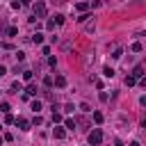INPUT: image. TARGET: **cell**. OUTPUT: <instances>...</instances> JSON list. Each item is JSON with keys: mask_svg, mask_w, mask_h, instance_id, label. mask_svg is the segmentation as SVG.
I'll return each instance as SVG.
<instances>
[{"mask_svg": "<svg viewBox=\"0 0 146 146\" xmlns=\"http://www.w3.org/2000/svg\"><path fill=\"white\" fill-rule=\"evenodd\" d=\"M100 141H103V130H100V128H94V130L89 132V144H91V146H98Z\"/></svg>", "mask_w": 146, "mask_h": 146, "instance_id": "cell-1", "label": "cell"}, {"mask_svg": "<svg viewBox=\"0 0 146 146\" xmlns=\"http://www.w3.org/2000/svg\"><path fill=\"white\" fill-rule=\"evenodd\" d=\"M32 11H34V18H43L46 16V5L43 2H34L32 5Z\"/></svg>", "mask_w": 146, "mask_h": 146, "instance_id": "cell-2", "label": "cell"}, {"mask_svg": "<svg viewBox=\"0 0 146 146\" xmlns=\"http://www.w3.org/2000/svg\"><path fill=\"white\" fill-rule=\"evenodd\" d=\"M16 125H18L21 130H30V121H27V119H23V116H21V119H16Z\"/></svg>", "mask_w": 146, "mask_h": 146, "instance_id": "cell-3", "label": "cell"}, {"mask_svg": "<svg viewBox=\"0 0 146 146\" xmlns=\"http://www.w3.org/2000/svg\"><path fill=\"white\" fill-rule=\"evenodd\" d=\"M52 135H55L57 139H64V137H66V130H64V128H55V130H52Z\"/></svg>", "mask_w": 146, "mask_h": 146, "instance_id": "cell-4", "label": "cell"}, {"mask_svg": "<svg viewBox=\"0 0 146 146\" xmlns=\"http://www.w3.org/2000/svg\"><path fill=\"white\" fill-rule=\"evenodd\" d=\"M66 84V78L64 75H55V87H64Z\"/></svg>", "mask_w": 146, "mask_h": 146, "instance_id": "cell-5", "label": "cell"}, {"mask_svg": "<svg viewBox=\"0 0 146 146\" xmlns=\"http://www.w3.org/2000/svg\"><path fill=\"white\" fill-rule=\"evenodd\" d=\"M32 41H34L36 46H39V43H43V34H41V32H36V34H32Z\"/></svg>", "mask_w": 146, "mask_h": 146, "instance_id": "cell-6", "label": "cell"}, {"mask_svg": "<svg viewBox=\"0 0 146 146\" xmlns=\"http://www.w3.org/2000/svg\"><path fill=\"white\" fill-rule=\"evenodd\" d=\"M75 9H78V11H87V9H89V2H78Z\"/></svg>", "mask_w": 146, "mask_h": 146, "instance_id": "cell-7", "label": "cell"}, {"mask_svg": "<svg viewBox=\"0 0 146 146\" xmlns=\"http://www.w3.org/2000/svg\"><path fill=\"white\" fill-rule=\"evenodd\" d=\"M36 84H27V96H36Z\"/></svg>", "mask_w": 146, "mask_h": 146, "instance_id": "cell-8", "label": "cell"}, {"mask_svg": "<svg viewBox=\"0 0 146 146\" xmlns=\"http://www.w3.org/2000/svg\"><path fill=\"white\" fill-rule=\"evenodd\" d=\"M103 75H105V78H112V75H114V68L105 66V68H103Z\"/></svg>", "mask_w": 146, "mask_h": 146, "instance_id": "cell-9", "label": "cell"}, {"mask_svg": "<svg viewBox=\"0 0 146 146\" xmlns=\"http://www.w3.org/2000/svg\"><path fill=\"white\" fill-rule=\"evenodd\" d=\"M64 125H66L68 130H73V128H75V119H66V121H64Z\"/></svg>", "mask_w": 146, "mask_h": 146, "instance_id": "cell-10", "label": "cell"}, {"mask_svg": "<svg viewBox=\"0 0 146 146\" xmlns=\"http://www.w3.org/2000/svg\"><path fill=\"white\" fill-rule=\"evenodd\" d=\"M135 82H137V78H135V75H128V78H125V84H128V87H132Z\"/></svg>", "mask_w": 146, "mask_h": 146, "instance_id": "cell-11", "label": "cell"}, {"mask_svg": "<svg viewBox=\"0 0 146 146\" xmlns=\"http://www.w3.org/2000/svg\"><path fill=\"white\" fill-rule=\"evenodd\" d=\"M62 121V114L59 112H52V123H59Z\"/></svg>", "mask_w": 146, "mask_h": 146, "instance_id": "cell-12", "label": "cell"}, {"mask_svg": "<svg viewBox=\"0 0 146 146\" xmlns=\"http://www.w3.org/2000/svg\"><path fill=\"white\" fill-rule=\"evenodd\" d=\"M94 121H96V123H103V114H100V112H94Z\"/></svg>", "mask_w": 146, "mask_h": 146, "instance_id": "cell-13", "label": "cell"}, {"mask_svg": "<svg viewBox=\"0 0 146 146\" xmlns=\"http://www.w3.org/2000/svg\"><path fill=\"white\" fill-rule=\"evenodd\" d=\"M62 23H64V16L57 14V16H55V25H62Z\"/></svg>", "mask_w": 146, "mask_h": 146, "instance_id": "cell-14", "label": "cell"}, {"mask_svg": "<svg viewBox=\"0 0 146 146\" xmlns=\"http://www.w3.org/2000/svg\"><path fill=\"white\" fill-rule=\"evenodd\" d=\"M11 91L18 94V91H21V82H11Z\"/></svg>", "mask_w": 146, "mask_h": 146, "instance_id": "cell-15", "label": "cell"}, {"mask_svg": "<svg viewBox=\"0 0 146 146\" xmlns=\"http://www.w3.org/2000/svg\"><path fill=\"white\" fill-rule=\"evenodd\" d=\"M16 32H18L16 27H9V30H7V36H16Z\"/></svg>", "mask_w": 146, "mask_h": 146, "instance_id": "cell-16", "label": "cell"}, {"mask_svg": "<svg viewBox=\"0 0 146 146\" xmlns=\"http://www.w3.org/2000/svg\"><path fill=\"white\" fill-rule=\"evenodd\" d=\"M23 80H32V71H23Z\"/></svg>", "mask_w": 146, "mask_h": 146, "instance_id": "cell-17", "label": "cell"}, {"mask_svg": "<svg viewBox=\"0 0 146 146\" xmlns=\"http://www.w3.org/2000/svg\"><path fill=\"white\" fill-rule=\"evenodd\" d=\"M32 110H34V112H39V110H41V103H39V100H34V103H32Z\"/></svg>", "mask_w": 146, "mask_h": 146, "instance_id": "cell-18", "label": "cell"}, {"mask_svg": "<svg viewBox=\"0 0 146 146\" xmlns=\"http://www.w3.org/2000/svg\"><path fill=\"white\" fill-rule=\"evenodd\" d=\"M132 50H135V52H139V50H141V43H139V41H137V43H132Z\"/></svg>", "mask_w": 146, "mask_h": 146, "instance_id": "cell-19", "label": "cell"}, {"mask_svg": "<svg viewBox=\"0 0 146 146\" xmlns=\"http://www.w3.org/2000/svg\"><path fill=\"white\" fill-rule=\"evenodd\" d=\"M0 112H9V103H2L0 105Z\"/></svg>", "mask_w": 146, "mask_h": 146, "instance_id": "cell-20", "label": "cell"}, {"mask_svg": "<svg viewBox=\"0 0 146 146\" xmlns=\"http://www.w3.org/2000/svg\"><path fill=\"white\" fill-rule=\"evenodd\" d=\"M5 73H7V68H5V66H2V64H0V78H2V75H5Z\"/></svg>", "mask_w": 146, "mask_h": 146, "instance_id": "cell-21", "label": "cell"}, {"mask_svg": "<svg viewBox=\"0 0 146 146\" xmlns=\"http://www.w3.org/2000/svg\"><path fill=\"white\" fill-rule=\"evenodd\" d=\"M139 82H141V87H146V78H141V80H139Z\"/></svg>", "mask_w": 146, "mask_h": 146, "instance_id": "cell-22", "label": "cell"}, {"mask_svg": "<svg viewBox=\"0 0 146 146\" xmlns=\"http://www.w3.org/2000/svg\"><path fill=\"white\" fill-rule=\"evenodd\" d=\"M141 105H144V107H146V96H141Z\"/></svg>", "mask_w": 146, "mask_h": 146, "instance_id": "cell-23", "label": "cell"}, {"mask_svg": "<svg viewBox=\"0 0 146 146\" xmlns=\"http://www.w3.org/2000/svg\"><path fill=\"white\" fill-rule=\"evenodd\" d=\"M141 125H144V128H146V116H144V119H141Z\"/></svg>", "mask_w": 146, "mask_h": 146, "instance_id": "cell-24", "label": "cell"}, {"mask_svg": "<svg viewBox=\"0 0 146 146\" xmlns=\"http://www.w3.org/2000/svg\"><path fill=\"white\" fill-rule=\"evenodd\" d=\"M128 146H139V144H137V141H130V144H128Z\"/></svg>", "mask_w": 146, "mask_h": 146, "instance_id": "cell-25", "label": "cell"}, {"mask_svg": "<svg viewBox=\"0 0 146 146\" xmlns=\"http://www.w3.org/2000/svg\"><path fill=\"white\" fill-rule=\"evenodd\" d=\"M114 146H123V144H121V141H114Z\"/></svg>", "mask_w": 146, "mask_h": 146, "instance_id": "cell-26", "label": "cell"}, {"mask_svg": "<svg viewBox=\"0 0 146 146\" xmlns=\"http://www.w3.org/2000/svg\"><path fill=\"white\" fill-rule=\"evenodd\" d=\"M0 128H2V125H0Z\"/></svg>", "mask_w": 146, "mask_h": 146, "instance_id": "cell-27", "label": "cell"}]
</instances>
